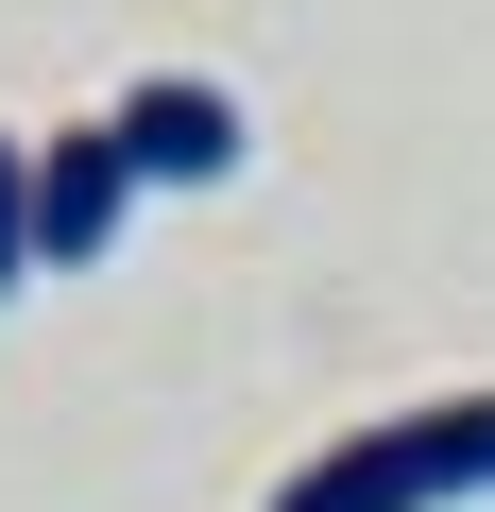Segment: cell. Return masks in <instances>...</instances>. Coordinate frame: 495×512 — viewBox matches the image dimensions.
<instances>
[{"instance_id":"3","label":"cell","mask_w":495,"mask_h":512,"mask_svg":"<svg viewBox=\"0 0 495 512\" xmlns=\"http://www.w3.org/2000/svg\"><path fill=\"white\" fill-rule=\"evenodd\" d=\"M103 120H120V154H137L154 188H222L239 154H257V137H239V103H222V86H188V69H154V86H120Z\"/></svg>"},{"instance_id":"4","label":"cell","mask_w":495,"mask_h":512,"mask_svg":"<svg viewBox=\"0 0 495 512\" xmlns=\"http://www.w3.org/2000/svg\"><path fill=\"white\" fill-rule=\"evenodd\" d=\"M18 274H52V256H35V137L0 120V291H18Z\"/></svg>"},{"instance_id":"2","label":"cell","mask_w":495,"mask_h":512,"mask_svg":"<svg viewBox=\"0 0 495 512\" xmlns=\"http://www.w3.org/2000/svg\"><path fill=\"white\" fill-rule=\"evenodd\" d=\"M137 154H120V120H52L35 137V256H52V274H103V239L137 222Z\"/></svg>"},{"instance_id":"1","label":"cell","mask_w":495,"mask_h":512,"mask_svg":"<svg viewBox=\"0 0 495 512\" xmlns=\"http://www.w3.org/2000/svg\"><path fill=\"white\" fill-rule=\"evenodd\" d=\"M461 495H495V393L376 410V427H342L325 461L274 478V512H461Z\"/></svg>"}]
</instances>
